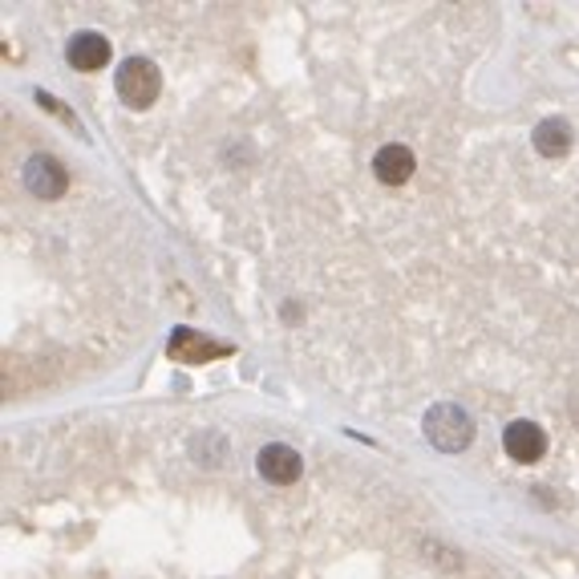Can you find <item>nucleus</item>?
I'll return each mask as SVG.
<instances>
[{"mask_svg":"<svg viewBox=\"0 0 579 579\" xmlns=\"http://www.w3.org/2000/svg\"><path fill=\"white\" fill-rule=\"evenodd\" d=\"M191 454H195L203 466H219V462H223V454H228V446H223V438H219V434H203V438L191 446Z\"/></svg>","mask_w":579,"mask_h":579,"instance_id":"nucleus-9","label":"nucleus"},{"mask_svg":"<svg viewBox=\"0 0 579 579\" xmlns=\"http://www.w3.org/2000/svg\"><path fill=\"white\" fill-rule=\"evenodd\" d=\"M114 86H118L123 106L151 110L154 102H158V93H163V74H158V65H154L151 57H126V62L118 65Z\"/></svg>","mask_w":579,"mask_h":579,"instance_id":"nucleus-2","label":"nucleus"},{"mask_svg":"<svg viewBox=\"0 0 579 579\" xmlns=\"http://www.w3.org/2000/svg\"><path fill=\"white\" fill-rule=\"evenodd\" d=\"M531 146L539 154H548V158H559V154L571 151V126L564 118H543V123L535 126Z\"/></svg>","mask_w":579,"mask_h":579,"instance_id":"nucleus-8","label":"nucleus"},{"mask_svg":"<svg viewBox=\"0 0 579 579\" xmlns=\"http://www.w3.org/2000/svg\"><path fill=\"white\" fill-rule=\"evenodd\" d=\"M413 167H417V158H413V151L406 142H389V146H382V151L373 154V175H377V183H385V186L410 183Z\"/></svg>","mask_w":579,"mask_h":579,"instance_id":"nucleus-7","label":"nucleus"},{"mask_svg":"<svg viewBox=\"0 0 579 579\" xmlns=\"http://www.w3.org/2000/svg\"><path fill=\"white\" fill-rule=\"evenodd\" d=\"M21 183L37 198H62L65 186H69V175H65V167L53 154H33L29 163L21 167Z\"/></svg>","mask_w":579,"mask_h":579,"instance_id":"nucleus-3","label":"nucleus"},{"mask_svg":"<svg viewBox=\"0 0 579 579\" xmlns=\"http://www.w3.org/2000/svg\"><path fill=\"white\" fill-rule=\"evenodd\" d=\"M110 41L102 37V33H74L69 37V46H65V57H69V65H74L77 74H93V69H102V65L110 62Z\"/></svg>","mask_w":579,"mask_h":579,"instance_id":"nucleus-6","label":"nucleus"},{"mask_svg":"<svg viewBox=\"0 0 579 579\" xmlns=\"http://www.w3.org/2000/svg\"><path fill=\"white\" fill-rule=\"evenodd\" d=\"M256 471L263 483H272V487H292L300 474H305V462H300V454L292 450V446H263L256 458Z\"/></svg>","mask_w":579,"mask_h":579,"instance_id":"nucleus-4","label":"nucleus"},{"mask_svg":"<svg viewBox=\"0 0 579 579\" xmlns=\"http://www.w3.org/2000/svg\"><path fill=\"white\" fill-rule=\"evenodd\" d=\"M503 450L511 462L531 466V462H539V458L548 454V434L535 426V422H527V417H518V422H511L503 429Z\"/></svg>","mask_w":579,"mask_h":579,"instance_id":"nucleus-5","label":"nucleus"},{"mask_svg":"<svg viewBox=\"0 0 579 579\" xmlns=\"http://www.w3.org/2000/svg\"><path fill=\"white\" fill-rule=\"evenodd\" d=\"M429 446H438L442 454H462L474 442V417L454 401H434L422 417Z\"/></svg>","mask_w":579,"mask_h":579,"instance_id":"nucleus-1","label":"nucleus"}]
</instances>
